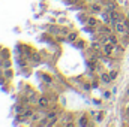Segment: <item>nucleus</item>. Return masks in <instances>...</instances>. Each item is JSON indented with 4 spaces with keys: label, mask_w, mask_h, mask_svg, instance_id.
Listing matches in <instances>:
<instances>
[{
    "label": "nucleus",
    "mask_w": 129,
    "mask_h": 127,
    "mask_svg": "<svg viewBox=\"0 0 129 127\" xmlns=\"http://www.w3.org/2000/svg\"><path fill=\"white\" fill-rule=\"evenodd\" d=\"M23 54H24V57H26V58H29V60H30V57H32V54H33L32 48H30V46H24Z\"/></svg>",
    "instance_id": "nucleus-12"
},
{
    "label": "nucleus",
    "mask_w": 129,
    "mask_h": 127,
    "mask_svg": "<svg viewBox=\"0 0 129 127\" xmlns=\"http://www.w3.org/2000/svg\"><path fill=\"white\" fill-rule=\"evenodd\" d=\"M78 37H80V34H78V32H71L66 34V40L68 42H71V43H75L77 40H78Z\"/></svg>",
    "instance_id": "nucleus-5"
},
{
    "label": "nucleus",
    "mask_w": 129,
    "mask_h": 127,
    "mask_svg": "<svg viewBox=\"0 0 129 127\" xmlns=\"http://www.w3.org/2000/svg\"><path fill=\"white\" fill-rule=\"evenodd\" d=\"M125 23H126V26H128V29H129V20H125Z\"/></svg>",
    "instance_id": "nucleus-29"
},
{
    "label": "nucleus",
    "mask_w": 129,
    "mask_h": 127,
    "mask_svg": "<svg viewBox=\"0 0 129 127\" xmlns=\"http://www.w3.org/2000/svg\"><path fill=\"white\" fill-rule=\"evenodd\" d=\"M48 97H50V100H54V102H57V99H59L56 93H50V94H48Z\"/></svg>",
    "instance_id": "nucleus-22"
},
{
    "label": "nucleus",
    "mask_w": 129,
    "mask_h": 127,
    "mask_svg": "<svg viewBox=\"0 0 129 127\" xmlns=\"http://www.w3.org/2000/svg\"><path fill=\"white\" fill-rule=\"evenodd\" d=\"M108 73H110V76H111V79L114 81V79L117 78V75H119V70H116V69H111V70H110Z\"/></svg>",
    "instance_id": "nucleus-15"
},
{
    "label": "nucleus",
    "mask_w": 129,
    "mask_h": 127,
    "mask_svg": "<svg viewBox=\"0 0 129 127\" xmlns=\"http://www.w3.org/2000/svg\"><path fill=\"white\" fill-rule=\"evenodd\" d=\"M3 76H5V79H12V76H14V70L11 69V67H8V69H3Z\"/></svg>",
    "instance_id": "nucleus-8"
},
{
    "label": "nucleus",
    "mask_w": 129,
    "mask_h": 127,
    "mask_svg": "<svg viewBox=\"0 0 129 127\" xmlns=\"http://www.w3.org/2000/svg\"><path fill=\"white\" fill-rule=\"evenodd\" d=\"M30 60H33V61H36V63H38V61H41V55H39L38 52H33L32 57H30Z\"/></svg>",
    "instance_id": "nucleus-17"
},
{
    "label": "nucleus",
    "mask_w": 129,
    "mask_h": 127,
    "mask_svg": "<svg viewBox=\"0 0 129 127\" xmlns=\"http://www.w3.org/2000/svg\"><path fill=\"white\" fill-rule=\"evenodd\" d=\"M41 117H42L41 112H33V115H32L30 120H32V121H41Z\"/></svg>",
    "instance_id": "nucleus-13"
},
{
    "label": "nucleus",
    "mask_w": 129,
    "mask_h": 127,
    "mask_svg": "<svg viewBox=\"0 0 129 127\" xmlns=\"http://www.w3.org/2000/svg\"><path fill=\"white\" fill-rule=\"evenodd\" d=\"M123 51H125V48H123L122 45H119V43H117V45L114 46V52H116V54H122Z\"/></svg>",
    "instance_id": "nucleus-14"
},
{
    "label": "nucleus",
    "mask_w": 129,
    "mask_h": 127,
    "mask_svg": "<svg viewBox=\"0 0 129 127\" xmlns=\"http://www.w3.org/2000/svg\"><path fill=\"white\" fill-rule=\"evenodd\" d=\"M44 79H45V81H47L48 84H51V82H53V79H51V78H50L48 75H44Z\"/></svg>",
    "instance_id": "nucleus-25"
},
{
    "label": "nucleus",
    "mask_w": 129,
    "mask_h": 127,
    "mask_svg": "<svg viewBox=\"0 0 129 127\" xmlns=\"http://www.w3.org/2000/svg\"><path fill=\"white\" fill-rule=\"evenodd\" d=\"M92 49H95V51L102 49V43H99V42H93V43H92Z\"/></svg>",
    "instance_id": "nucleus-16"
},
{
    "label": "nucleus",
    "mask_w": 129,
    "mask_h": 127,
    "mask_svg": "<svg viewBox=\"0 0 129 127\" xmlns=\"http://www.w3.org/2000/svg\"><path fill=\"white\" fill-rule=\"evenodd\" d=\"M84 2H92V0H84Z\"/></svg>",
    "instance_id": "nucleus-31"
},
{
    "label": "nucleus",
    "mask_w": 129,
    "mask_h": 127,
    "mask_svg": "<svg viewBox=\"0 0 129 127\" xmlns=\"http://www.w3.org/2000/svg\"><path fill=\"white\" fill-rule=\"evenodd\" d=\"M87 24H89L90 27H98V26H99V21H98L95 17H89V18H87Z\"/></svg>",
    "instance_id": "nucleus-10"
},
{
    "label": "nucleus",
    "mask_w": 129,
    "mask_h": 127,
    "mask_svg": "<svg viewBox=\"0 0 129 127\" xmlns=\"http://www.w3.org/2000/svg\"><path fill=\"white\" fill-rule=\"evenodd\" d=\"M45 117L50 120V126H54V124L57 123V120H59V115H57V112H53V111H51V112H48Z\"/></svg>",
    "instance_id": "nucleus-4"
},
{
    "label": "nucleus",
    "mask_w": 129,
    "mask_h": 127,
    "mask_svg": "<svg viewBox=\"0 0 129 127\" xmlns=\"http://www.w3.org/2000/svg\"><path fill=\"white\" fill-rule=\"evenodd\" d=\"M38 99H39V97H38L36 94H32L30 97H29V103H38Z\"/></svg>",
    "instance_id": "nucleus-19"
},
{
    "label": "nucleus",
    "mask_w": 129,
    "mask_h": 127,
    "mask_svg": "<svg viewBox=\"0 0 129 127\" xmlns=\"http://www.w3.org/2000/svg\"><path fill=\"white\" fill-rule=\"evenodd\" d=\"M2 57H8V51H6V49L2 51Z\"/></svg>",
    "instance_id": "nucleus-28"
},
{
    "label": "nucleus",
    "mask_w": 129,
    "mask_h": 127,
    "mask_svg": "<svg viewBox=\"0 0 129 127\" xmlns=\"http://www.w3.org/2000/svg\"><path fill=\"white\" fill-rule=\"evenodd\" d=\"M75 45H77L78 48H84V45H86V42H84V40H77V42H75Z\"/></svg>",
    "instance_id": "nucleus-21"
},
{
    "label": "nucleus",
    "mask_w": 129,
    "mask_h": 127,
    "mask_svg": "<svg viewBox=\"0 0 129 127\" xmlns=\"http://www.w3.org/2000/svg\"><path fill=\"white\" fill-rule=\"evenodd\" d=\"M116 32L119 33V34H125V33L128 32V26H126V23H125V20H122V21H119L117 24H116Z\"/></svg>",
    "instance_id": "nucleus-3"
},
{
    "label": "nucleus",
    "mask_w": 129,
    "mask_h": 127,
    "mask_svg": "<svg viewBox=\"0 0 129 127\" xmlns=\"http://www.w3.org/2000/svg\"><path fill=\"white\" fill-rule=\"evenodd\" d=\"M111 76H110V73L108 72H101V82L102 84H111Z\"/></svg>",
    "instance_id": "nucleus-6"
},
{
    "label": "nucleus",
    "mask_w": 129,
    "mask_h": 127,
    "mask_svg": "<svg viewBox=\"0 0 129 127\" xmlns=\"http://www.w3.org/2000/svg\"><path fill=\"white\" fill-rule=\"evenodd\" d=\"M78 124H80V126H87V124H89V117H87V114H83V115L80 117Z\"/></svg>",
    "instance_id": "nucleus-11"
},
{
    "label": "nucleus",
    "mask_w": 129,
    "mask_h": 127,
    "mask_svg": "<svg viewBox=\"0 0 129 127\" xmlns=\"http://www.w3.org/2000/svg\"><path fill=\"white\" fill-rule=\"evenodd\" d=\"M24 109H26V108H24L23 105H17V106H15V114H23Z\"/></svg>",
    "instance_id": "nucleus-18"
},
{
    "label": "nucleus",
    "mask_w": 129,
    "mask_h": 127,
    "mask_svg": "<svg viewBox=\"0 0 129 127\" xmlns=\"http://www.w3.org/2000/svg\"><path fill=\"white\" fill-rule=\"evenodd\" d=\"M126 115L129 117V106H128V109H126Z\"/></svg>",
    "instance_id": "nucleus-30"
},
{
    "label": "nucleus",
    "mask_w": 129,
    "mask_h": 127,
    "mask_svg": "<svg viewBox=\"0 0 129 127\" xmlns=\"http://www.w3.org/2000/svg\"><path fill=\"white\" fill-rule=\"evenodd\" d=\"M51 100H50V97L48 96H39V99H38V106L39 108H42V109H51Z\"/></svg>",
    "instance_id": "nucleus-1"
},
{
    "label": "nucleus",
    "mask_w": 129,
    "mask_h": 127,
    "mask_svg": "<svg viewBox=\"0 0 129 127\" xmlns=\"http://www.w3.org/2000/svg\"><path fill=\"white\" fill-rule=\"evenodd\" d=\"M107 42H110V43H113V45H117V43H119V39H117V36H116L114 33H111V34L107 36Z\"/></svg>",
    "instance_id": "nucleus-9"
},
{
    "label": "nucleus",
    "mask_w": 129,
    "mask_h": 127,
    "mask_svg": "<svg viewBox=\"0 0 129 127\" xmlns=\"http://www.w3.org/2000/svg\"><path fill=\"white\" fill-rule=\"evenodd\" d=\"M128 94H129V90H128Z\"/></svg>",
    "instance_id": "nucleus-32"
},
{
    "label": "nucleus",
    "mask_w": 129,
    "mask_h": 127,
    "mask_svg": "<svg viewBox=\"0 0 129 127\" xmlns=\"http://www.w3.org/2000/svg\"><path fill=\"white\" fill-rule=\"evenodd\" d=\"M90 11L93 12V14H102V11H104V5H92L90 6Z\"/></svg>",
    "instance_id": "nucleus-7"
},
{
    "label": "nucleus",
    "mask_w": 129,
    "mask_h": 127,
    "mask_svg": "<svg viewBox=\"0 0 129 127\" xmlns=\"http://www.w3.org/2000/svg\"><path fill=\"white\" fill-rule=\"evenodd\" d=\"M78 2H80V0H68V3H69V5H77Z\"/></svg>",
    "instance_id": "nucleus-26"
},
{
    "label": "nucleus",
    "mask_w": 129,
    "mask_h": 127,
    "mask_svg": "<svg viewBox=\"0 0 129 127\" xmlns=\"http://www.w3.org/2000/svg\"><path fill=\"white\" fill-rule=\"evenodd\" d=\"M102 118H104V114H102V112H99V114H96V117H95V120H96V121H101Z\"/></svg>",
    "instance_id": "nucleus-23"
},
{
    "label": "nucleus",
    "mask_w": 129,
    "mask_h": 127,
    "mask_svg": "<svg viewBox=\"0 0 129 127\" xmlns=\"http://www.w3.org/2000/svg\"><path fill=\"white\" fill-rule=\"evenodd\" d=\"M26 64H27V61H24V58H21V61H20V66H23V67H24Z\"/></svg>",
    "instance_id": "nucleus-27"
},
{
    "label": "nucleus",
    "mask_w": 129,
    "mask_h": 127,
    "mask_svg": "<svg viewBox=\"0 0 129 127\" xmlns=\"http://www.w3.org/2000/svg\"><path fill=\"white\" fill-rule=\"evenodd\" d=\"M83 90H84V91H90V90H92V85H90L89 82H84V84H83Z\"/></svg>",
    "instance_id": "nucleus-20"
},
{
    "label": "nucleus",
    "mask_w": 129,
    "mask_h": 127,
    "mask_svg": "<svg viewBox=\"0 0 129 127\" xmlns=\"http://www.w3.org/2000/svg\"><path fill=\"white\" fill-rule=\"evenodd\" d=\"M114 46H116V45H113V43H110V42H105V43L102 45V52H104L107 57H111V55L114 54Z\"/></svg>",
    "instance_id": "nucleus-2"
},
{
    "label": "nucleus",
    "mask_w": 129,
    "mask_h": 127,
    "mask_svg": "<svg viewBox=\"0 0 129 127\" xmlns=\"http://www.w3.org/2000/svg\"><path fill=\"white\" fill-rule=\"evenodd\" d=\"M2 66H3V69H8V67H11V61H9V60H6Z\"/></svg>",
    "instance_id": "nucleus-24"
}]
</instances>
